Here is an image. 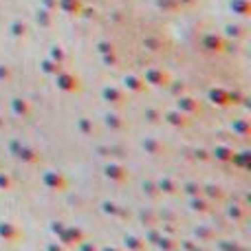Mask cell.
<instances>
[{
	"label": "cell",
	"instance_id": "6da1fadb",
	"mask_svg": "<svg viewBox=\"0 0 251 251\" xmlns=\"http://www.w3.org/2000/svg\"><path fill=\"white\" fill-rule=\"evenodd\" d=\"M42 183H44V187H49L51 192H64L66 187H69V181H66L64 174H60V172H47L42 176Z\"/></svg>",
	"mask_w": 251,
	"mask_h": 251
},
{
	"label": "cell",
	"instance_id": "7a4b0ae2",
	"mask_svg": "<svg viewBox=\"0 0 251 251\" xmlns=\"http://www.w3.org/2000/svg\"><path fill=\"white\" fill-rule=\"evenodd\" d=\"M84 238H86V234H84L79 227H64L60 234V243L64 245V247H75V245L82 243Z\"/></svg>",
	"mask_w": 251,
	"mask_h": 251
},
{
	"label": "cell",
	"instance_id": "3957f363",
	"mask_svg": "<svg viewBox=\"0 0 251 251\" xmlns=\"http://www.w3.org/2000/svg\"><path fill=\"white\" fill-rule=\"evenodd\" d=\"M20 238H22V231L18 225H13L9 221L0 223V240H4V243H18Z\"/></svg>",
	"mask_w": 251,
	"mask_h": 251
},
{
	"label": "cell",
	"instance_id": "277c9868",
	"mask_svg": "<svg viewBox=\"0 0 251 251\" xmlns=\"http://www.w3.org/2000/svg\"><path fill=\"white\" fill-rule=\"evenodd\" d=\"M247 216H249V209L245 207V205H240V203H231L229 207H227V218L234 221V223H245L247 221Z\"/></svg>",
	"mask_w": 251,
	"mask_h": 251
},
{
	"label": "cell",
	"instance_id": "5b68a950",
	"mask_svg": "<svg viewBox=\"0 0 251 251\" xmlns=\"http://www.w3.org/2000/svg\"><path fill=\"white\" fill-rule=\"evenodd\" d=\"M124 249L126 251H148V245L141 236H134V234H126L124 236Z\"/></svg>",
	"mask_w": 251,
	"mask_h": 251
},
{
	"label": "cell",
	"instance_id": "8992f818",
	"mask_svg": "<svg viewBox=\"0 0 251 251\" xmlns=\"http://www.w3.org/2000/svg\"><path fill=\"white\" fill-rule=\"evenodd\" d=\"M190 207H192V212H196V214H209V212H212V201L205 199L203 194H201V196H192V199H190Z\"/></svg>",
	"mask_w": 251,
	"mask_h": 251
},
{
	"label": "cell",
	"instance_id": "52a82bcc",
	"mask_svg": "<svg viewBox=\"0 0 251 251\" xmlns=\"http://www.w3.org/2000/svg\"><path fill=\"white\" fill-rule=\"evenodd\" d=\"M106 176L110 178V181H115V183H124V181H128V172L122 168V165H106Z\"/></svg>",
	"mask_w": 251,
	"mask_h": 251
},
{
	"label": "cell",
	"instance_id": "ba28073f",
	"mask_svg": "<svg viewBox=\"0 0 251 251\" xmlns=\"http://www.w3.org/2000/svg\"><path fill=\"white\" fill-rule=\"evenodd\" d=\"M178 243H181V240L178 238H174V236H163L161 234L159 236V240H156V249L159 251H174V249H178Z\"/></svg>",
	"mask_w": 251,
	"mask_h": 251
},
{
	"label": "cell",
	"instance_id": "9c48e42d",
	"mask_svg": "<svg viewBox=\"0 0 251 251\" xmlns=\"http://www.w3.org/2000/svg\"><path fill=\"white\" fill-rule=\"evenodd\" d=\"M156 190H159L161 194H172L174 196V194L181 192V187H178L172 178H159V181H156Z\"/></svg>",
	"mask_w": 251,
	"mask_h": 251
},
{
	"label": "cell",
	"instance_id": "30bf717a",
	"mask_svg": "<svg viewBox=\"0 0 251 251\" xmlns=\"http://www.w3.org/2000/svg\"><path fill=\"white\" fill-rule=\"evenodd\" d=\"M194 236L199 238V245L201 243H209V240H216V234H214V231H209L207 227H196Z\"/></svg>",
	"mask_w": 251,
	"mask_h": 251
},
{
	"label": "cell",
	"instance_id": "8fae6325",
	"mask_svg": "<svg viewBox=\"0 0 251 251\" xmlns=\"http://www.w3.org/2000/svg\"><path fill=\"white\" fill-rule=\"evenodd\" d=\"M203 196H205V199H209V201H223V199H225L221 187H214V185L203 187Z\"/></svg>",
	"mask_w": 251,
	"mask_h": 251
},
{
	"label": "cell",
	"instance_id": "7c38bea8",
	"mask_svg": "<svg viewBox=\"0 0 251 251\" xmlns=\"http://www.w3.org/2000/svg\"><path fill=\"white\" fill-rule=\"evenodd\" d=\"M181 192H185L187 196H201L203 194V185H199V183H185V185H181Z\"/></svg>",
	"mask_w": 251,
	"mask_h": 251
},
{
	"label": "cell",
	"instance_id": "4fadbf2b",
	"mask_svg": "<svg viewBox=\"0 0 251 251\" xmlns=\"http://www.w3.org/2000/svg\"><path fill=\"white\" fill-rule=\"evenodd\" d=\"M0 190L2 192L13 190V178L9 176V174H4V172H0Z\"/></svg>",
	"mask_w": 251,
	"mask_h": 251
},
{
	"label": "cell",
	"instance_id": "5bb4252c",
	"mask_svg": "<svg viewBox=\"0 0 251 251\" xmlns=\"http://www.w3.org/2000/svg\"><path fill=\"white\" fill-rule=\"evenodd\" d=\"M75 247H77V251H100V247H97L93 240H88V238H84L82 243H77Z\"/></svg>",
	"mask_w": 251,
	"mask_h": 251
},
{
	"label": "cell",
	"instance_id": "9a60e30c",
	"mask_svg": "<svg viewBox=\"0 0 251 251\" xmlns=\"http://www.w3.org/2000/svg\"><path fill=\"white\" fill-rule=\"evenodd\" d=\"M104 212L110 214V216H126V214L122 212V207H117L115 203H108V201L104 203Z\"/></svg>",
	"mask_w": 251,
	"mask_h": 251
},
{
	"label": "cell",
	"instance_id": "2e32d148",
	"mask_svg": "<svg viewBox=\"0 0 251 251\" xmlns=\"http://www.w3.org/2000/svg\"><path fill=\"white\" fill-rule=\"evenodd\" d=\"M218 249H221V251H240L238 245H236V243H227V240L218 243Z\"/></svg>",
	"mask_w": 251,
	"mask_h": 251
},
{
	"label": "cell",
	"instance_id": "e0dca14e",
	"mask_svg": "<svg viewBox=\"0 0 251 251\" xmlns=\"http://www.w3.org/2000/svg\"><path fill=\"white\" fill-rule=\"evenodd\" d=\"M159 236H161V231H159V229H152L143 240H146V245H154L156 240H159Z\"/></svg>",
	"mask_w": 251,
	"mask_h": 251
},
{
	"label": "cell",
	"instance_id": "ac0fdd59",
	"mask_svg": "<svg viewBox=\"0 0 251 251\" xmlns=\"http://www.w3.org/2000/svg\"><path fill=\"white\" fill-rule=\"evenodd\" d=\"M143 190H148V196H150V199H156V196H159V190H156L154 185H152V183H143Z\"/></svg>",
	"mask_w": 251,
	"mask_h": 251
},
{
	"label": "cell",
	"instance_id": "d6986e66",
	"mask_svg": "<svg viewBox=\"0 0 251 251\" xmlns=\"http://www.w3.org/2000/svg\"><path fill=\"white\" fill-rule=\"evenodd\" d=\"M47 251H66V247H64L62 243H51V245L47 247Z\"/></svg>",
	"mask_w": 251,
	"mask_h": 251
},
{
	"label": "cell",
	"instance_id": "ffe728a7",
	"mask_svg": "<svg viewBox=\"0 0 251 251\" xmlns=\"http://www.w3.org/2000/svg\"><path fill=\"white\" fill-rule=\"evenodd\" d=\"M53 234H57V236H60L62 234V229H64V225H62V223H53Z\"/></svg>",
	"mask_w": 251,
	"mask_h": 251
},
{
	"label": "cell",
	"instance_id": "44dd1931",
	"mask_svg": "<svg viewBox=\"0 0 251 251\" xmlns=\"http://www.w3.org/2000/svg\"><path fill=\"white\" fill-rule=\"evenodd\" d=\"M216 154H218V159H223V161L231 159V156H229V152H225V150H218V152H216Z\"/></svg>",
	"mask_w": 251,
	"mask_h": 251
},
{
	"label": "cell",
	"instance_id": "7402d4cb",
	"mask_svg": "<svg viewBox=\"0 0 251 251\" xmlns=\"http://www.w3.org/2000/svg\"><path fill=\"white\" fill-rule=\"evenodd\" d=\"M100 251H126L122 247H110V245H106V247H100Z\"/></svg>",
	"mask_w": 251,
	"mask_h": 251
},
{
	"label": "cell",
	"instance_id": "603a6c76",
	"mask_svg": "<svg viewBox=\"0 0 251 251\" xmlns=\"http://www.w3.org/2000/svg\"><path fill=\"white\" fill-rule=\"evenodd\" d=\"M192 251H212V249H207V247H201V245H196V247L192 249Z\"/></svg>",
	"mask_w": 251,
	"mask_h": 251
},
{
	"label": "cell",
	"instance_id": "cb8c5ba5",
	"mask_svg": "<svg viewBox=\"0 0 251 251\" xmlns=\"http://www.w3.org/2000/svg\"><path fill=\"white\" fill-rule=\"evenodd\" d=\"M174 251H181V249H174Z\"/></svg>",
	"mask_w": 251,
	"mask_h": 251
}]
</instances>
